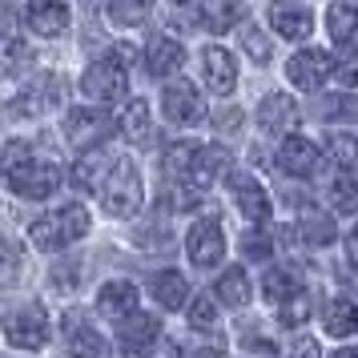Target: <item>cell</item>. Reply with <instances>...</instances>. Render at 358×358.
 <instances>
[{
  "mask_svg": "<svg viewBox=\"0 0 358 358\" xmlns=\"http://www.w3.org/2000/svg\"><path fill=\"white\" fill-rule=\"evenodd\" d=\"M185 250H189V262H194V266L210 270V266H217V262L226 258V234H222V226H217L213 217H201V222L189 226Z\"/></svg>",
  "mask_w": 358,
  "mask_h": 358,
  "instance_id": "obj_5",
  "label": "cell"
},
{
  "mask_svg": "<svg viewBox=\"0 0 358 358\" xmlns=\"http://www.w3.org/2000/svg\"><path fill=\"white\" fill-rule=\"evenodd\" d=\"M113 133V117L97 113V109H73L65 117V137L73 149H97L105 137Z\"/></svg>",
  "mask_w": 358,
  "mask_h": 358,
  "instance_id": "obj_6",
  "label": "cell"
},
{
  "mask_svg": "<svg viewBox=\"0 0 358 358\" xmlns=\"http://www.w3.org/2000/svg\"><path fill=\"white\" fill-rule=\"evenodd\" d=\"M141 358H181V350H178L169 338H162V334H157V338L149 342L145 350H141Z\"/></svg>",
  "mask_w": 358,
  "mask_h": 358,
  "instance_id": "obj_40",
  "label": "cell"
},
{
  "mask_svg": "<svg viewBox=\"0 0 358 358\" xmlns=\"http://www.w3.org/2000/svg\"><path fill=\"white\" fill-rule=\"evenodd\" d=\"M149 101H129V109H125V117H121V133L129 137L133 145H149Z\"/></svg>",
  "mask_w": 358,
  "mask_h": 358,
  "instance_id": "obj_27",
  "label": "cell"
},
{
  "mask_svg": "<svg viewBox=\"0 0 358 358\" xmlns=\"http://www.w3.org/2000/svg\"><path fill=\"white\" fill-rule=\"evenodd\" d=\"M242 45H245V52H250L254 61H270V41H266L258 29H245V33H242Z\"/></svg>",
  "mask_w": 358,
  "mask_h": 358,
  "instance_id": "obj_39",
  "label": "cell"
},
{
  "mask_svg": "<svg viewBox=\"0 0 358 358\" xmlns=\"http://www.w3.org/2000/svg\"><path fill=\"white\" fill-rule=\"evenodd\" d=\"M334 77H338L342 85H350V89H358V49H350V45H342L338 57H334Z\"/></svg>",
  "mask_w": 358,
  "mask_h": 358,
  "instance_id": "obj_35",
  "label": "cell"
},
{
  "mask_svg": "<svg viewBox=\"0 0 358 358\" xmlns=\"http://www.w3.org/2000/svg\"><path fill=\"white\" fill-rule=\"evenodd\" d=\"M262 294H266L270 302H286L290 294H298V274H290V270H266Z\"/></svg>",
  "mask_w": 358,
  "mask_h": 358,
  "instance_id": "obj_31",
  "label": "cell"
},
{
  "mask_svg": "<svg viewBox=\"0 0 358 358\" xmlns=\"http://www.w3.org/2000/svg\"><path fill=\"white\" fill-rule=\"evenodd\" d=\"M197 149L201 145H194V141H178V145H169L165 149V157H162V169L173 181H185L189 178V169H194V162H197Z\"/></svg>",
  "mask_w": 358,
  "mask_h": 358,
  "instance_id": "obj_28",
  "label": "cell"
},
{
  "mask_svg": "<svg viewBox=\"0 0 358 358\" xmlns=\"http://www.w3.org/2000/svg\"><path fill=\"white\" fill-rule=\"evenodd\" d=\"M153 338H157V318H153V314L133 310L129 318L117 322V342H121V350H145Z\"/></svg>",
  "mask_w": 358,
  "mask_h": 358,
  "instance_id": "obj_18",
  "label": "cell"
},
{
  "mask_svg": "<svg viewBox=\"0 0 358 358\" xmlns=\"http://www.w3.org/2000/svg\"><path fill=\"white\" fill-rule=\"evenodd\" d=\"M105 157H101V153H89V149H85V157L77 165H73V181H77V185H81V189H97V185H105Z\"/></svg>",
  "mask_w": 358,
  "mask_h": 358,
  "instance_id": "obj_30",
  "label": "cell"
},
{
  "mask_svg": "<svg viewBox=\"0 0 358 358\" xmlns=\"http://www.w3.org/2000/svg\"><path fill=\"white\" fill-rule=\"evenodd\" d=\"M322 326H326V334H334V338H350L358 330V306L350 298H330L322 310Z\"/></svg>",
  "mask_w": 358,
  "mask_h": 358,
  "instance_id": "obj_22",
  "label": "cell"
},
{
  "mask_svg": "<svg viewBox=\"0 0 358 358\" xmlns=\"http://www.w3.org/2000/svg\"><path fill=\"white\" fill-rule=\"evenodd\" d=\"M4 181H8V189H13L17 197L45 201V197L57 194V185H61V169H57L52 162H36V157H29V162H13L8 165Z\"/></svg>",
  "mask_w": 358,
  "mask_h": 358,
  "instance_id": "obj_3",
  "label": "cell"
},
{
  "mask_svg": "<svg viewBox=\"0 0 358 358\" xmlns=\"http://www.w3.org/2000/svg\"><path fill=\"white\" fill-rule=\"evenodd\" d=\"M318 145L314 141H306V137H286L282 141V149H278V165L290 173V178H310L314 169H318Z\"/></svg>",
  "mask_w": 358,
  "mask_h": 358,
  "instance_id": "obj_15",
  "label": "cell"
},
{
  "mask_svg": "<svg viewBox=\"0 0 358 358\" xmlns=\"http://www.w3.org/2000/svg\"><path fill=\"white\" fill-rule=\"evenodd\" d=\"M334 358H358V350H338Z\"/></svg>",
  "mask_w": 358,
  "mask_h": 358,
  "instance_id": "obj_44",
  "label": "cell"
},
{
  "mask_svg": "<svg viewBox=\"0 0 358 358\" xmlns=\"http://www.w3.org/2000/svg\"><path fill=\"white\" fill-rule=\"evenodd\" d=\"M326 29H330V36H334L338 45H346L358 29V4H346V0L330 4V8H326Z\"/></svg>",
  "mask_w": 358,
  "mask_h": 358,
  "instance_id": "obj_25",
  "label": "cell"
},
{
  "mask_svg": "<svg viewBox=\"0 0 358 358\" xmlns=\"http://www.w3.org/2000/svg\"><path fill=\"white\" fill-rule=\"evenodd\" d=\"M242 254H245L250 262H266V258H270V238L250 229V234L242 238Z\"/></svg>",
  "mask_w": 358,
  "mask_h": 358,
  "instance_id": "obj_38",
  "label": "cell"
},
{
  "mask_svg": "<svg viewBox=\"0 0 358 358\" xmlns=\"http://www.w3.org/2000/svg\"><path fill=\"white\" fill-rule=\"evenodd\" d=\"M238 125H242V113L238 109H222L217 113V129L222 133H238Z\"/></svg>",
  "mask_w": 358,
  "mask_h": 358,
  "instance_id": "obj_41",
  "label": "cell"
},
{
  "mask_svg": "<svg viewBox=\"0 0 358 358\" xmlns=\"http://www.w3.org/2000/svg\"><path fill=\"white\" fill-rule=\"evenodd\" d=\"M330 201H334V210H342V213H358V178L355 173L334 178V185H330Z\"/></svg>",
  "mask_w": 358,
  "mask_h": 358,
  "instance_id": "obj_32",
  "label": "cell"
},
{
  "mask_svg": "<svg viewBox=\"0 0 358 358\" xmlns=\"http://www.w3.org/2000/svg\"><path fill=\"white\" fill-rule=\"evenodd\" d=\"M229 189H234L238 210H242L250 222H270V194L258 185V178H250V173H229Z\"/></svg>",
  "mask_w": 358,
  "mask_h": 358,
  "instance_id": "obj_14",
  "label": "cell"
},
{
  "mask_svg": "<svg viewBox=\"0 0 358 358\" xmlns=\"http://www.w3.org/2000/svg\"><path fill=\"white\" fill-rule=\"evenodd\" d=\"M310 294H290V298H286V302H282V310H278V318H282V326H302L310 318Z\"/></svg>",
  "mask_w": 358,
  "mask_h": 358,
  "instance_id": "obj_34",
  "label": "cell"
},
{
  "mask_svg": "<svg viewBox=\"0 0 358 358\" xmlns=\"http://www.w3.org/2000/svg\"><path fill=\"white\" fill-rule=\"evenodd\" d=\"M326 149H330V157L342 169H358V137H350V133H330Z\"/></svg>",
  "mask_w": 358,
  "mask_h": 358,
  "instance_id": "obj_33",
  "label": "cell"
},
{
  "mask_svg": "<svg viewBox=\"0 0 358 358\" xmlns=\"http://www.w3.org/2000/svg\"><path fill=\"white\" fill-rule=\"evenodd\" d=\"M97 310L105 318H113V322L129 318L133 310H137V286H133V282H109V286H101Z\"/></svg>",
  "mask_w": 358,
  "mask_h": 358,
  "instance_id": "obj_17",
  "label": "cell"
},
{
  "mask_svg": "<svg viewBox=\"0 0 358 358\" xmlns=\"http://www.w3.org/2000/svg\"><path fill=\"white\" fill-rule=\"evenodd\" d=\"M242 20V0H197V24L210 33H226Z\"/></svg>",
  "mask_w": 358,
  "mask_h": 358,
  "instance_id": "obj_19",
  "label": "cell"
},
{
  "mask_svg": "<svg viewBox=\"0 0 358 358\" xmlns=\"http://www.w3.org/2000/svg\"><path fill=\"white\" fill-rule=\"evenodd\" d=\"M153 298L162 302V310H181L189 302V286H185V278L178 270H162L153 278Z\"/></svg>",
  "mask_w": 358,
  "mask_h": 358,
  "instance_id": "obj_23",
  "label": "cell"
},
{
  "mask_svg": "<svg viewBox=\"0 0 358 358\" xmlns=\"http://www.w3.org/2000/svg\"><path fill=\"white\" fill-rule=\"evenodd\" d=\"M229 165V153L226 149H217V145H201L197 149V162H194V169H189V178H185V185L189 189H206L222 169Z\"/></svg>",
  "mask_w": 358,
  "mask_h": 358,
  "instance_id": "obj_21",
  "label": "cell"
},
{
  "mask_svg": "<svg viewBox=\"0 0 358 358\" xmlns=\"http://www.w3.org/2000/svg\"><path fill=\"white\" fill-rule=\"evenodd\" d=\"M258 125L266 133H274V137H286V133L298 125V105L290 97H282V93H270V97L258 105Z\"/></svg>",
  "mask_w": 358,
  "mask_h": 358,
  "instance_id": "obj_16",
  "label": "cell"
},
{
  "mask_svg": "<svg viewBox=\"0 0 358 358\" xmlns=\"http://www.w3.org/2000/svg\"><path fill=\"white\" fill-rule=\"evenodd\" d=\"M217 298L226 302L229 310H238L250 302V278H245V270H238V266H229L226 274L217 278Z\"/></svg>",
  "mask_w": 358,
  "mask_h": 358,
  "instance_id": "obj_26",
  "label": "cell"
},
{
  "mask_svg": "<svg viewBox=\"0 0 358 358\" xmlns=\"http://www.w3.org/2000/svg\"><path fill=\"white\" fill-rule=\"evenodd\" d=\"M270 29L278 36H286V41H306L314 33V17H310L306 4H298V0H274L270 4Z\"/></svg>",
  "mask_w": 358,
  "mask_h": 358,
  "instance_id": "obj_10",
  "label": "cell"
},
{
  "mask_svg": "<svg viewBox=\"0 0 358 358\" xmlns=\"http://www.w3.org/2000/svg\"><path fill=\"white\" fill-rule=\"evenodd\" d=\"M4 334H8V342L20 346V350H36V346H45V338H49V318H45L41 306L29 302V306H20V310L8 314Z\"/></svg>",
  "mask_w": 358,
  "mask_h": 358,
  "instance_id": "obj_7",
  "label": "cell"
},
{
  "mask_svg": "<svg viewBox=\"0 0 358 358\" xmlns=\"http://www.w3.org/2000/svg\"><path fill=\"white\" fill-rule=\"evenodd\" d=\"M334 73V61L326 57L322 49H302L298 57H290V65H286V77H290L294 89H302V93H314V89H322V81Z\"/></svg>",
  "mask_w": 358,
  "mask_h": 358,
  "instance_id": "obj_9",
  "label": "cell"
},
{
  "mask_svg": "<svg viewBox=\"0 0 358 358\" xmlns=\"http://www.w3.org/2000/svg\"><path fill=\"white\" fill-rule=\"evenodd\" d=\"M294 355H298V358H322V350H318V342H314V338H302Z\"/></svg>",
  "mask_w": 358,
  "mask_h": 358,
  "instance_id": "obj_42",
  "label": "cell"
},
{
  "mask_svg": "<svg viewBox=\"0 0 358 358\" xmlns=\"http://www.w3.org/2000/svg\"><path fill=\"white\" fill-rule=\"evenodd\" d=\"M89 234V213L85 206H65V210L57 213H45V217H36L33 226H29V242L36 250H65L69 242H77Z\"/></svg>",
  "mask_w": 358,
  "mask_h": 358,
  "instance_id": "obj_1",
  "label": "cell"
},
{
  "mask_svg": "<svg viewBox=\"0 0 358 358\" xmlns=\"http://www.w3.org/2000/svg\"><path fill=\"white\" fill-rule=\"evenodd\" d=\"M65 355L69 358H101L105 355V342L93 326L85 322L81 310H69L65 314Z\"/></svg>",
  "mask_w": 358,
  "mask_h": 358,
  "instance_id": "obj_12",
  "label": "cell"
},
{
  "mask_svg": "<svg viewBox=\"0 0 358 358\" xmlns=\"http://www.w3.org/2000/svg\"><path fill=\"white\" fill-rule=\"evenodd\" d=\"M213 322H217V306H213L206 294H197L194 306H189V326H201V330H210Z\"/></svg>",
  "mask_w": 358,
  "mask_h": 358,
  "instance_id": "obj_37",
  "label": "cell"
},
{
  "mask_svg": "<svg viewBox=\"0 0 358 358\" xmlns=\"http://www.w3.org/2000/svg\"><path fill=\"white\" fill-rule=\"evenodd\" d=\"M125 85H129V77H125L121 57H101V61H93L85 69V77H81L85 97H93V101H117L125 93Z\"/></svg>",
  "mask_w": 358,
  "mask_h": 358,
  "instance_id": "obj_4",
  "label": "cell"
},
{
  "mask_svg": "<svg viewBox=\"0 0 358 358\" xmlns=\"http://www.w3.org/2000/svg\"><path fill=\"white\" fill-rule=\"evenodd\" d=\"M145 65L153 77H173L181 65H185V49H181L178 41H169V36H157L145 52Z\"/></svg>",
  "mask_w": 358,
  "mask_h": 358,
  "instance_id": "obj_20",
  "label": "cell"
},
{
  "mask_svg": "<svg viewBox=\"0 0 358 358\" xmlns=\"http://www.w3.org/2000/svg\"><path fill=\"white\" fill-rule=\"evenodd\" d=\"M201 77H206V85L217 97H229L238 89V65H234V57L222 45H210V49L201 52Z\"/></svg>",
  "mask_w": 358,
  "mask_h": 358,
  "instance_id": "obj_13",
  "label": "cell"
},
{
  "mask_svg": "<svg viewBox=\"0 0 358 358\" xmlns=\"http://www.w3.org/2000/svg\"><path fill=\"white\" fill-rule=\"evenodd\" d=\"M346 258H350V266H358V226L350 229V238H346Z\"/></svg>",
  "mask_w": 358,
  "mask_h": 358,
  "instance_id": "obj_43",
  "label": "cell"
},
{
  "mask_svg": "<svg viewBox=\"0 0 358 358\" xmlns=\"http://www.w3.org/2000/svg\"><path fill=\"white\" fill-rule=\"evenodd\" d=\"M162 113L173 125H197L206 117V101L194 89V81H173V85H165V93H162Z\"/></svg>",
  "mask_w": 358,
  "mask_h": 358,
  "instance_id": "obj_8",
  "label": "cell"
},
{
  "mask_svg": "<svg viewBox=\"0 0 358 358\" xmlns=\"http://www.w3.org/2000/svg\"><path fill=\"white\" fill-rule=\"evenodd\" d=\"M178 4H194V0H178Z\"/></svg>",
  "mask_w": 358,
  "mask_h": 358,
  "instance_id": "obj_45",
  "label": "cell"
},
{
  "mask_svg": "<svg viewBox=\"0 0 358 358\" xmlns=\"http://www.w3.org/2000/svg\"><path fill=\"white\" fill-rule=\"evenodd\" d=\"M322 117H330V121H358V101L350 97H326L322 101Z\"/></svg>",
  "mask_w": 358,
  "mask_h": 358,
  "instance_id": "obj_36",
  "label": "cell"
},
{
  "mask_svg": "<svg viewBox=\"0 0 358 358\" xmlns=\"http://www.w3.org/2000/svg\"><path fill=\"white\" fill-rule=\"evenodd\" d=\"M101 201L113 217H133L141 210V173L133 162H117L101 185Z\"/></svg>",
  "mask_w": 358,
  "mask_h": 358,
  "instance_id": "obj_2",
  "label": "cell"
},
{
  "mask_svg": "<svg viewBox=\"0 0 358 358\" xmlns=\"http://www.w3.org/2000/svg\"><path fill=\"white\" fill-rule=\"evenodd\" d=\"M24 24L36 36H61L69 29V4L65 0H29L24 4Z\"/></svg>",
  "mask_w": 358,
  "mask_h": 358,
  "instance_id": "obj_11",
  "label": "cell"
},
{
  "mask_svg": "<svg viewBox=\"0 0 358 358\" xmlns=\"http://www.w3.org/2000/svg\"><path fill=\"white\" fill-rule=\"evenodd\" d=\"M298 234L306 238L310 245H330L338 238V229H334V217L322 210H306L302 213V222H298Z\"/></svg>",
  "mask_w": 358,
  "mask_h": 358,
  "instance_id": "obj_24",
  "label": "cell"
},
{
  "mask_svg": "<svg viewBox=\"0 0 358 358\" xmlns=\"http://www.w3.org/2000/svg\"><path fill=\"white\" fill-rule=\"evenodd\" d=\"M149 13H153V0H109V17H113V24H121V29L141 24Z\"/></svg>",
  "mask_w": 358,
  "mask_h": 358,
  "instance_id": "obj_29",
  "label": "cell"
}]
</instances>
